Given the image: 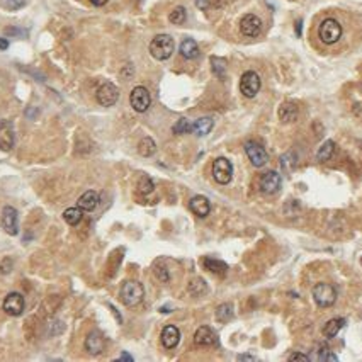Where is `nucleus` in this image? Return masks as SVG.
Here are the masks:
<instances>
[{
  "label": "nucleus",
  "instance_id": "nucleus-18",
  "mask_svg": "<svg viewBox=\"0 0 362 362\" xmlns=\"http://www.w3.org/2000/svg\"><path fill=\"white\" fill-rule=\"evenodd\" d=\"M104 347H106L104 337H102L99 331H92V333H89L87 338H85V348H87L90 355L101 354V352L104 350Z\"/></svg>",
  "mask_w": 362,
  "mask_h": 362
},
{
  "label": "nucleus",
  "instance_id": "nucleus-30",
  "mask_svg": "<svg viewBox=\"0 0 362 362\" xmlns=\"http://www.w3.org/2000/svg\"><path fill=\"white\" fill-rule=\"evenodd\" d=\"M311 359H314V360H328V362H331V360H337L338 357L335 355L333 352H331L326 345H321V347H318L316 350H314V357H311Z\"/></svg>",
  "mask_w": 362,
  "mask_h": 362
},
{
  "label": "nucleus",
  "instance_id": "nucleus-5",
  "mask_svg": "<svg viewBox=\"0 0 362 362\" xmlns=\"http://www.w3.org/2000/svg\"><path fill=\"white\" fill-rule=\"evenodd\" d=\"M231 177H233V165H231V162L225 157L216 158L213 162V179L218 184L226 185L231 182Z\"/></svg>",
  "mask_w": 362,
  "mask_h": 362
},
{
  "label": "nucleus",
  "instance_id": "nucleus-23",
  "mask_svg": "<svg viewBox=\"0 0 362 362\" xmlns=\"http://www.w3.org/2000/svg\"><path fill=\"white\" fill-rule=\"evenodd\" d=\"M214 126V121L211 118H199L196 123H192V133L197 136H206L211 133Z\"/></svg>",
  "mask_w": 362,
  "mask_h": 362
},
{
  "label": "nucleus",
  "instance_id": "nucleus-28",
  "mask_svg": "<svg viewBox=\"0 0 362 362\" xmlns=\"http://www.w3.org/2000/svg\"><path fill=\"white\" fill-rule=\"evenodd\" d=\"M63 219L70 226H77L80 223V219H82V209L80 208H68V209H65Z\"/></svg>",
  "mask_w": 362,
  "mask_h": 362
},
{
  "label": "nucleus",
  "instance_id": "nucleus-29",
  "mask_svg": "<svg viewBox=\"0 0 362 362\" xmlns=\"http://www.w3.org/2000/svg\"><path fill=\"white\" fill-rule=\"evenodd\" d=\"M211 70H213L214 75L218 77V79H225L226 75V62L223 58H218V57H213L211 58Z\"/></svg>",
  "mask_w": 362,
  "mask_h": 362
},
{
  "label": "nucleus",
  "instance_id": "nucleus-39",
  "mask_svg": "<svg viewBox=\"0 0 362 362\" xmlns=\"http://www.w3.org/2000/svg\"><path fill=\"white\" fill-rule=\"evenodd\" d=\"M238 360H257V357L243 354V355H238Z\"/></svg>",
  "mask_w": 362,
  "mask_h": 362
},
{
  "label": "nucleus",
  "instance_id": "nucleus-2",
  "mask_svg": "<svg viewBox=\"0 0 362 362\" xmlns=\"http://www.w3.org/2000/svg\"><path fill=\"white\" fill-rule=\"evenodd\" d=\"M175 43L174 38L169 36V34H158L155 36L152 43H150V55L158 60V62H163V60H169L174 53Z\"/></svg>",
  "mask_w": 362,
  "mask_h": 362
},
{
  "label": "nucleus",
  "instance_id": "nucleus-27",
  "mask_svg": "<svg viewBox=\"0 0 362 362\" xmlns=\"http://www.w3.org/2000/svg\"><path fill=\"white\" fill-rule=\"evenodd\" d=\"M233 318V304L231 303H223L218 306L216 309V320L219 323H226Z\"/></svg>",
  "mask_w": 362,
  "mask_h": 362
},
{
  "label": "nucleus",
  "instance_id": "nucleus-21",
  "mask_svg": "<svg viewBox=\"0 0 362 362\" xmlns=\"http://www.w3.org/2000/svg\"><path fill=\"white\" fill-rule=\"evenodd\" d=\"M345 326V318H331L325 323V326H323V335H325L326 338H333L338 335V331Z\"/></svg>",
  "mask_w": 362,
  "mask_h": 362
},
{
  "label": "nucleus",
  "instance_id": "nucleus-33",
  "mask_svg": "<svg viewBox=\"0 0 362 362\" xmlns=\"http://www.w3.org/2000/svg\"><path fill=\"white\" fill-rule=\"evenodd\" d=\"M138 191L141 194H148L153 191V180L148 177V175H141L140 180H138Z\"/></svg>",
  "mask_w": 362,
  "mask_h": 362
},
{
  "label": "nucleus",
  "instance_id": "nucleus-22",
  "mask_svg": "<svg viewBox=\"0 0 362 362\" xmlns=\"http://www.w3.org/2000/svg\"><path fill=\"white\" fill-rule=\"evenodd\" d=\"M180 55L185 58V60H194L199 57V46H197V43L191 40V38H187V40H184L180 43Z\"/></svg>",
  "mask_w": 362,
  "mask_h": 362
},
{
  "label": "nucleus",
  "instance_id": "nucleus-1",
  "mask_svg": "<svg viewBox=\"0 0 362 362\" xmlns=\"http://www.w3.org/2000/svg\"><path fill=\"white\" fill-rule=\"evenodd\" d=\"M343 36V28L342 24L338 23L337 19L333 17H326L323 19L320 26H318V40H320L323 45L331 46L335 43H338Z\"/></svg>",
  "mask_w": 362,
  "mask_h": 362
},
{
  "label": "nucleus",
  "instance_id": "nucleus-42",
  "mask_svg": "<svg viewBox=\"0 0 362 362\" xmlns=\"http://www.w3.org/2000/svg\"><path fill=\"white\" fill-rule=\"evenodd\" d=\"M119 360H128V362H133V357L129 355V354H121Z\"/></svg>",
  "mask_w": 362,
  "mask_h": 362
},
{
  "label": "nucleus",
  "instance_id": "nucleus-7",
  "mask_svg": "<svg viewBox=\"0 0 362 362\" xmlns=\"http://www.w3.org/2000/svg\"><path fill=\"white\" fill-rule=\"evenodd\" d=\"M281 184H282L281 175L275 170H269L265 172V174H262L260 180H258V189H260V192L265 194V196H272V194L279 192Z\"/></svg>",
  "mask_w": 362,
  "mask_h": 362
},
{
  "label": "nucleus",
  "instance_id": "nucleus-38",
  "mask_svg": "<svg viewBox=\"0 0 362 362\" xmlns=\"http://www.w3.org/2000/svg\"><path fill=\"white\" fill-rule=\"evenodd\" d=\"M196 6L201 9V11H206L209 7V0H196Z\"/></svg>",
  "mask_w": 362,
  "mask_h": 362
},
{
  "label": "nucleus",
  "instance_id": "nucleus-17",
  "mask_svg": "<svg viewBox=\"0 0 362 362\" xmlns=\"http://www.w3.org/2000/svg\"><path fill=\"white\" fill-rule=\"evenodd\" d=\"M12 146H14V129H12L11 123L2 121L0 123V150L11 152Z\"/></svg>",
  "mask_w": 362,
  "mask_h": 362
},
{
  "label": "nucleus",
  "instance_id": "nucleus-44",
  "mask_svg": "<svg viewBox=\"0 0 362 362\" xmlns=\"http://www.w3.org/2000/svg\"><path fill=\"white\" fill-rule=\"evenodd\" d=\"M360 262H362V258H360Z\"/></svg>",
  "mask_w": 362,
  "mask_h": 362
},
{
  "label": "nucleus",
  "instance_id": "nucleus-40",
  "mask_svg": "<svg viewBox=\"0 0 362 362\" xmlns=\"http://www.w3.org/2000/svg\"><path fill=\"white\" fill-rule=\"evenodd\" d=\"M90 4H94V6H97V7H102L107 4V0H90Z\"/></svg>",
  "mask_w": 362,
  "mask_h": 362
},
{
  "label": "nucleus",
  "instance_id": "nucleus-13",
  "mask_svg": "<svg viewBox=\"0 0 362 362\" xmlns=\"http://www.w3.org/2000/svg\"><path fill=\"white\" fill-rule=\"evenodd\" d=\"M2 228L7 235L16 236L19 233V216H17V211L12 206H6L2 211Z\"/></svg>",
  "mask_w": 362,
  "mask_h": 362
},
{
  "label": "nucleus",
  "instance_id": "nucleus-20",
  "mask_svg": "<svg viewBox=\"0 0 362 362\" xmlns=\"http://www.w3.org/2000/svg\"><path fill=\"white\" fill-rule=\"evenodd\" d=\"M82 211H94L99 204V194L96 191H85L77 201Z\"/></svg>",
  "mask_w": 362,
  "mask_h": 362
},
{
  "label": "nucleus",
  "instance_id": "nucleus-19",
  "mask_svg": "<svg viewBox=\"0 0 362 362\" xmlns=\"http://www.w3.org/2000/svg\"><path fill=\"white\" fill-rule=\"evenodd\" d=\"M298 106L292 104V102H284V104L279 107V119L282 121L284 124H289V123H294L296 119H298Z\"/></svg>",
  "mask_w": 362,
  "mask_h": 362
},
{
  "label": "nucleus",
  "instance_id": "nucleus-10",
  "mask_svg": "<svg viewBox=\"0 0 362 362\" xmlns=\"http://www.w3.org/2000/svg\"><path fill=\"white\" fill-rule=\"evenodd\" d=\"M97 102L101 106L104 107H111L114 106L116 102H118L119 99V89L116 87L114 84H111V82H106V84H102L101 87L97 89Z\"/></svg>",
  "mask_w": 362,
  "mask_h": 362
},
{
  "label": "nucleus",
  "instance_id": "nucleus-41",
  "mask_svg": "<svg viewBox=\"0 0 362 362\" xmlns=\"http://www.w3.org/2000/svg\"><path fill=\"white\" fill-rule=\"evenodd\" d=\"M9 48V41L7 40H4V38H0V50H7Z\"/></svg>",
  "mask_w": 362,
  "mask_h": 362
},
{
  "label": "nucleus",
  "instance_id": "nucleus-3",
  "mask_svg": "<svg viewBox=\"0 0 362 362\" xmlns=\"http://www.w3.org/2000/svg\"><path fill=\"white\" fill-rule=\"evenodd\" d=\"M119 296H121L123 304L136 306L145 298V287H143V284L138 281H128V282H124L123 287H121Z\"/></svg>",
  "mask_w": 362,
  "mask_h": 362
},
{
  "label": "nucleus",
  "instance_id": "nucleus-25",
  "mask_svg": "<svg viewBox=\"0 0 362 362\" xmlns=\"http://www.w3.org/2000/svg\"><path fill=\"white\" fill-rule=\"evenodd\" d=\"M157 152V143L152 140L150 136H145L143 140L140 141V145H138V153L141 155V157H152Z\"/></svg>",
  "mask_w": 362,
  "mask_h": 362
},
{
  "label": "nucleus",
  "instance_id": "nucleus-35",
  "mask_svg": "<svg viewBox=\"0 0 362 362\" xmlns=\"http://www.w3.org/2000/svg\"><path fill=\"white\" fill-rule=\"evenodd\" d=\"M4 6H6L9 11H17V9L26 6V0H6Z\"/></svg>",
  "mask_w": 362,
  "mask_h": 362
},
{
  "label": "nucleus",
  "instance_id": "nucleus-37",
  "mask_svg": "<svg viewBox=\"0 0 362 362\" xmlns=\"http://www.w3.org/2000/svg\"><path fill=\"white\" fill-rule=\"evenodd\" d=\"M0 270H2V274H9L12 270V260H9V258H6V260L2 262V265H0Z\"/></svg>",
  "mask_w": 362,
  "mask_h": 362
},
{
  "label": "nucleus",
  "instance_id": "nucleus-36",
  "mask_svg": "<svg viewBox=\"0 0 362 362\" xmlns=\"http://www.w3.org/2000/svg\"><path fill=\"white\" fill-rule=\"evenodd\" d=\"M291 362H294V360H301V362H308L309 360V355H306V354H299V352H292V354L287 357Z\"/></svg>",
  "mask_w": 362,
  "mask_h": 362
},
{
  "label": "nucleus",
  "instance_id": "nucleus-34",
  "mask_svg": "<svg viewBox=\"0 0 362 362\" xmlns=\"http://www.w3.org/2000/svg\"><path fill=\"white\" fill-rule=\"evenodd\" d=\"M155 274H157V277L160 279L162 282H167L170 279L169 270H167L165 267H160V262H157V264H155Z\"/></svg>",
  "mask_w": 362,
  "mask_h": 362
},
{
  "label": "nucleus",
  "instance_id": "nucleus-32",
  "mask_svg": "<svg viewBox=\"0 0 362 362\" xmlns=\"http://www.w3.org/2000/svg\"><path fill=\"white\" fill-rule=\"evenodd\" d=\"M172 131H174L175 135H185V133H192V123L189 119H185V118H180L177 123L174 124Z\"/></svg>",
  "mask_w": 362,
  "mask_h": 362
},
{
  "label": "nucleus",
  "instance_id": "nucleus-14",
  "mask_svg": "<svg viewBox=\"0 0 362 362\" xmlns=\"http://www.w3.org/2000/svg\"><path fill=\"white\" fill-rule=\"evenodd\" d=\"M194 343L199 347H211L218 345V337L209 326H199L194 333Z\"/></svg>",
  "mask_w": 362,
  "mask_h": 362
},
{
  "label": "nucleus",
  "instance_id": "nucleus-16",
  "mask_svg": "<svg viewBox=\"0 0 362 362\" xmlns=\"http://www.w3.org/2000/svg\"><path fill=\"white\" fill-rule=\"evenodd\" d=\"M189 208L196 216L199 218H206L211 211V202L206 196H194L191 201H189Z\"/></svg>",
  "mask_w": 362,
  "mask_h": 362
},
{
  "label": "nucleus",
  "instance_id": "nucleus-43",
  "mask_svg": "<svg viewBox=\"0 0 362 362\" xmlns=\"http://www.w3.org/2000/svg\"><path fill=\"white\" fill-rule=\"evenodd\" d=\"M301 21H298V23H296V34H298V36H301Z\"/></svg>",
  "mask_w": 362,
  "mask_h": 362
},
{
  "label": "nucleus",
  "instance_id": "nucleus-31",
  "mask_svg": "<svg viewBox=\"0 0 362 362\" xmlns=\"http://www.w3.org/2000/svg\"><path fill=\"white\" fill-rule=\"evenodd\" d=\"M169 19H170L172 24L180 26V24L185 23V19H187V12H185V9H184L182 6H179V7H175L174 11L170 12Z\"/></svg>",
  "mask_w": 362,
  "mask_h": 362
},
{
  "label": "nucleus",
  "instance_id": "nucleus-8",
  "mask_svg": "<svg viewBox=\"0 0 362 362\" xmlns=\"http://www.w3.org/2000/svg\"><path fill=\"white\" fill-rule=\"evenodd\" d=\"M245 153H247L250 163H252L253 167H257V169L264 167L267 163V160H269L264 146H262L260 143H257V141H252V140L245 143Z\"/></svg>",
  "mask_w": 362,
  "mask_h": 362
},
{
  "label": "nucleus",
  "instance_id": "nucleus-26",
  "mask_svg": "<svg viewBox=\"0 0 362 362\" xmlns=\"http://www.w3.org/2000/svg\"><path fill=\"white\" fill-rule=\"evenodd\" d=\"M333 152H335V141L326 140L325 143H323V145L320 146V150H318V153H316V160H318V162H326V160H330L331 155H333Z\"/></svg>",
  "mask_w": 362,
  "mask_h": 362
},
{
  "label": "nucleus",
  "instance_id": "nucleus-6",
  "mask_svg": "<svg viewBox=\"0 0 362 362\" xmlns=\"http://www.w3.org/2000/svg\"><path fill=\"white\" fill-rule=\"evenodd\" d=\"M260 85H262L260 77H258L255 72L248 70V72H245L243 75H241V79H240V92L243 94L245 97L252 99V97H255L258 94Z\"/></svg>",
  "mask_w": 362,
  "mask_h": 362
},
{
  "label": "nucleus",
  "instance_id": "nucleus-24",
  "mask_svg": "<svg viewBox=\"0 0 362 362\" xmlns=\"http://www.w3.org/2000/svg\"><path fill=\"white\" fill-rule=\"evenodd\" d=\"M202 264H204V267L209 270V272H213L216 275H225L226 270H228V265L223 260H218V258L208 257V258H204V260H202Z\"/></svg>",
  "mask_w": 362,
  "mask_h": 362
},
{
  "label": "nucleus",
  "instance_id": "nucleus-12",
  "mask_svg": "<svg viewBox=\"0 0 362 362\" xmlns=\"http://www.w3.org/2000/svg\"><path fill=\"white\" fill-rule=\"evenodd\" d=\"M4 311H6L9 316H21L24 311V298L21 292H9L4 299L2 304Z\"/></svg>",
  "mask_w": 362,
  "mask_h": 362
},
{
  "label": "nucleus",
  "instance_id": "nucleus-4",
  "mask_svg": "<svg viewBox=\"0 0 362 362\" xmlns=\"http://www.w3.org/2000/svg\"><path fill=\"white\" fill-rule=\"evenodd\" d=\"M313 299L320 308H330L337 301V291L328 282H318L313 287Z\"/></svg>",
  "mask_w": 362,
  "mask_h": 362
},
{
  "label": "nucleus",
  "instance_id": "nucleus-15",
  "mask_svg": "<svg viewBox=\"0 0 362 362\" xmlns=\"http://www.w3.org/2000/svg\"><path fill=\"white\" fill-rule=\"evenodd\" d=\"M160 340H162V345L163 347L172 350V348L177 347L179 342H180V330L175 325H167L165 328L162 330Z\"/></svg>",
  "mask_w": 362,
  "mask_h": 362
},
{
  "label": "nucleus",
  "instance_id": "nucleus-11",
  "mask_svg": "<svg viewBox=\"0 0 362 362\" xmlns=\"http://www.w3.org/2000/svg\"><path fill=\"white\" fill-rule=\"evenodd\" d=\"M262 31V21L255 14H247L240 21V33L247 38H257Z\"/></svg>",
  "mask_w": 362,
  "mask_h": 362
},
{
  "label": "nucleus",
  "instance_id": "nucleus-9",
  "mask_svg": "<svg viewBox=\"0 0 362 362\" xmlns=\"http://www.w3.org/2000/svg\"><path fill=\"white\" fill-rule=\"evenodd\" d=\"M129 102H131V107L136 111V113H145L148 111L150 104H152V97H150L148 89L145 87H135L131 90V96H129Z\"/></svg>",
  "mask_w": 362,
  "mask_h": 362
}]
</instances>
